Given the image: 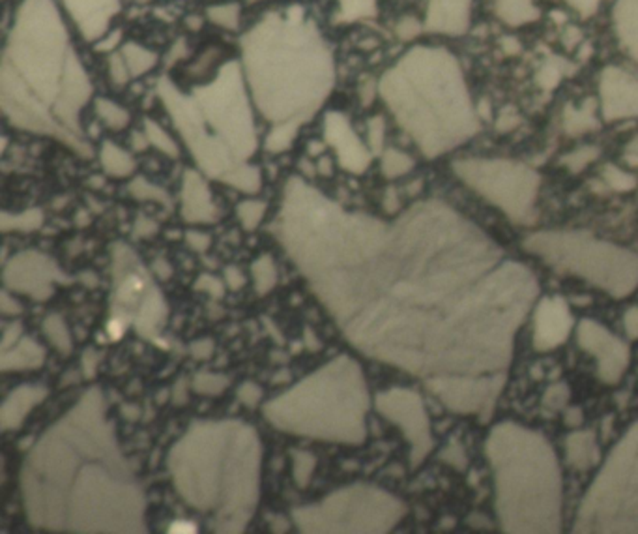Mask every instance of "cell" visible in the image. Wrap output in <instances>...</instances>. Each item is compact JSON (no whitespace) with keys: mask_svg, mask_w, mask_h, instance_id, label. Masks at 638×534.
<instances>
[{"mask_svg":"<svg viewBox=\"0 0 638 534\" xmlns=\"http://www.w3.org/2000/svg\"><path fill=\"white\" fill-rule=\"evenodd\" d=\"M380 92L429 158L457 148L479 130L461 64L444 47L410 49L384 75Z\"/></svg>","mask_w":638,"mask_h":534,"instance_id":"obj_2","label":"cell"},{"mask_svg":"<svg viewBox=\"0 0 638 534\" xmlns=\"http://www.w3.org/2000/svg\"><path fill=\"white\" fill-rule=\"evenodd\" d=\"M627 158H636L638 161V137H634L627 146Z\"/></svg>","mask_w":638,"mask_h":534,"instance_id":"obj_31","label":"cell"},{"mask_svg":"<svg viewBox=\"0 0 638 534\" xmlns=\"http://www.w3.org/2000/svg\"><path fill=\"white\" fill-rule=\"evenodd\" d=\"M472 0H429L425 28L434 35L459 36L468 30Z\"/></svg>","mask_w":638,"mask_h":534,"instance_id":"obj_12","label":"cell"},{"mask_svg":"<svg viewBox=\"0 0 638 534\" xmlns=\"http://www.w3.org/2000/svg\"><path fill=\"white\" fill-rule=\"evenodd\" d=\"M498 18L511 27H523L540 20V8L533 0H496Z\"/></svg>","mask_w":638,"mask_h":534,"instance_id":"obj_16","label":"cell"},{"mask_svg":"<svg viewBox=\"0 0 638 534\" xmlns=\"http://www.w3.org/2000/svg\"><path fill=\"white\" fill-rule=\"evenodd\" d=\"M565 60L562 59H556V57H550L543 66L540 74H537V82L545 89V90H550L554 89L560 82V79L564 77L565 74Z\"/></svg>","mask_w":638,"mask_h":534,"instance_id":"obj_19","label":"cell"},{"mask_svg":"<svg viewBox=\"0 0 638 534\" xmlns=\"http://www.w3.org/2000/svg\"><path fill=\"white\" fill-rule=\"evenodd\" d=\"M414 161L402 153H397V150H388L384 156V171L388 177H401L405 175L407 171L412 169Z\"/></svg>","mask_w":638,"mask_h":534,"instance_id":"obj_22","label":"cell"},{"mask_svg":"<svg viewBox=\"0 0 638 534\" xmlns=\"http://www.w3.org/2000/svg\"><path fill=\"white\" fill-rule=\"evenodd\" d=\"M573 325V315L564 298H543L533 311V347L537 350L556 349L569 338Z\"/></svg>","mask_w":638,"mask_h":534,"instance_id":"obj_11","label":"cell"},{"mask_svg":"<svg viewBox=\"0 0 638 534\" xmlns=\"http://www.w3.org/2000/svg\"><path fill=\"white\" fill-rule=\"evenodd\" d=\"M565 131L571 136H580V133L592 131L599 126L595 114H594V102H586L582 107H567L564 116Z\"/></svg>","mask_w":638,"mask_h":534,"instance_id":"obj_17","label":"cell"},{"mask_svg":"<svg viewBox=\"0 0 638 534\" xmlns=\"http://www.w3.org/2000/svg\"><path fill=\"white\" fill-rule=\"evenodd\" d=\"M569 399V392L564 385H556L552 387L547 396H545V404L550 407V409H564V405L567 404Z\"/></svg>","mask_w":638,"mask_h":534,"instance_id":"obj_25","label":"cell"},{"mask_svg":"<svg viewBox=\"0 0 638 534\" xmlns=\"http://www.w3.org/2000/svg\"><path fill=\"white\" fill-rule=\"evenodd\" d=\"M380 411L405 429L414 446V463L422 461L432 446L422 399L410 390H392V394L380 397Z\"/></svg>","mask_w":638,"mask_h":534,"instance_id":"obj_9","label":"cell"},{"mask_svg":"<svg viewBox=\"0 0 638 534\" xmlns=\"http://www.w3.org/2000/svg\"><path fill=\"white\" fill-rule=\"evenodd\" d=\"M494 473L496 512L508 532H558L562 473L550 443L540 431L502 422L486 439Z\"/></svg>","mask_w":638,"mask_h":534,"instance_id":"obj_3","label":"cell"},{"mask_svg":"<svg viewBox=\"0 0 638 534\" xmlns=\"http://www.w3.org/2000/svg\"><path fill=\"white\" fill-rule=\"evenodd\" d=\"M453 171L510 220L518 224L530 220L541 185L532 167L500 158H470L453 163Z\"/></svg>","mask_w":638,"mask_h":534,"instance_id":"obj_6","label":"cell"},{"mask_svg":"<svg viewBox=\"0 0 638 534\" xmlns=\"http://www.w3.org/2000/svg\"><path fill=\"white\" fill-rule=\"evenodd\" d=\"M604 182L614 192H631L636 186V178L626 171H621L616 165H607L604 169Z\"/></svg>","mask_w":638,"mask_h":534,"instance_id":"obj_21","label":"cell"},{"mask_svg":"<svg viewBox=\"0 0 638 534\" xmlns=\"http://www.w3.org/2000/svg\"><path fill=\"white\" fill-rule=\"evenodd\" d=\"M326 220L289 246L358 349L427 381L503 373L540 291L528 266L440 201Z\"/></svg>","mask_w":638,"mask_h":534,"instance_id":"obj_1","label":"cell"},{"mask_svg":"<svg viewBox=\"0 0 638 534\" xmlns=\"http://www.w3.org/2000/svg\"><path fill=\"white\" fill-rule=\"evenodd\" d=\"M626 332L631 338H638V308H631L626 313Z\"/></svg>","mask_w":638,"mask_h":534,"instance_id":"obj_29","label":"cell"},{"mask_svg":"<svg viewBox=\"0 0 638 534\" xmlns=\"http://www.w3.org/2000/svg\"><path fill=\"white\" fill-rule=\"evenodd\" d=\"M575 532H638V422L612 448L586 491Z\"/></svg>","mask_w":638,"mask_h":534,"instance_id":"obj_5","label":"cell"},{"mask_svg":"<svg viewBox=\"0 0 638 534\" xmlns=\"http://www.w3.org/2000/svg\"><path fill=\"white\" fill-rule=\"evenodd\" d=\"M419 32H422V25H419L414 18H405L397 25V35L402 40H412L419 35Z\"/></svg>","mask_w":638,"mask_h":534,"instance_id":"obj_26","label":"cell"},{"mask_svg":"<svg viewBox=\"0 0 638 534\" xmlns=\"http://www.w3.org/2000/svg\"><path fill=\"white\" fill-rule=\"evenodd\" d=\"M565 3L582 15H592L599 6V0H565Z\"/></svg>","mask_w":638,"mask_h":534,"instance_id":"obj_28","label":"cell"},{"mask_svg":"<svg viewBox=\"0 0 638 534\" xmlns=\"http://www.w3.org/2000/svg\"><path fill=\"white\" fill-rule=\"evenodd\" d=\"M122 55L129 66L131 75H136V77L146 74L150 68H154V64L158 60L156 53L148 51V49H143L139 45H133V43H128L122 47Z\"/></svg>","mask_w":638,"mask_h":534,"instance_id":"obj_18","label":"cell"},{"mask_svg":"<svg viewBox=\"0 0 638 534\" xmlns=\"http://www.w3.org/2000/svg\"><path fill=\"white\" fill-rule=\"evenodd\" d=\"M171 532H197V525L190 522H176L171 525Z\"/></svg>","mask_w":638,"mask_h":534,"instance_id":"obj_30","label":"cell"},{"mask_svg":"<svg viewBox=\"0 0 638 534\" xmlns=\"http://www.w3.org/2000/svg\"><path fill=\"white\" fill-rule=\"evenodd\" d=\"M517 124H518V114H517V111H513L511 107L503 109V113L500 114V121H498V130H500V131H510V130H513Z\"/></svg>","mask_w":638,"mask_h":534,"instance_id":"obj_27","label":"cell"},{"mask_svg":"<svg viewBox=\"0 0 638 534\" xmlns=\"http://www.w3.org/2000/svg\"><path fill=\"white\" fill-rule=\"evenodd\" d=\"M429 389L440 402L455 412L489 414L503 387V375L489 377H439L427 381Z\"/></svg>","mask_w":638,"mask_h":534,"instance_id":"obj_7","label":"cell"},{"mask_svg":"<svg viewBox=\"0 0 638 534\" xmlns=\"http://www.w3.org/2000/svg\"><path fill=\"white\" fill-rule=\"evenodd\" d=\"M580 347L597 358L601 381L616 385L629 365V347L595 321L582 319L577 328Z\"/></svg>","mask_w":638,"mask_h":534,"instance_id":"obj_8","label":"cell"},{"mask_svg":"<svg viewBox=\"0 0 638 534\" xmlns=\"http://www.w3.org/2000/svg\"><path fill=\"white\" fill-rule=\"evenodd\" d=\"M97 113L102 119L109 124V126H114V128H122L126 122H128V113L121 107L116 106L113 102H109V99H97Z\"/></svg>","mask_w":638,"mask_h":534,"instance_id":"obj_23","label":"cell"},{"mask_svg":"<svg viewBox=\"0 0 638 534\" xmlns=\"http://www.w3.org/2000/svg\"><path fill=\"white\" fill-rule=\"evenodd\" d=\"M66 6L79 21V28L89 40H96L102 35L111 20V12L102 10L104 6L114 10L116 0H66ZM116 12V10H114Z\"/></svg>","mask_w":638,"mask_h":534,"instance_id":"obj_13","label":"cell"},{"mask_svg":"<svg viewBox=\"0 0 638 534\" xmlns=\"http://www.w3.org/2000/svg\"><path fill=\"white\" fill-rule=\"evenodd\" d=\"M599 156V148L595 146H582L579 150L564 156L562 163L567 167L571 173H580L587 163H592Z\"/></svg>","mask_w":638,"mask_h":534,"instance_id":"obj_20","label":"cell"},{"mask_svg":"<svg viewBox=\"0 0 638 534\" xmlns=\"http://www.w3.org/2000/svg\"><path fill=\"white\" fill-rule=\"evenodd\" d=\"M567 459L577 469H590L599 461V448L595 443V436L592 431H577L567 437L565 443Z\"/></svg>","mask_w":638,"mask_h":534,"instance_id":"obj_15","label":"cell"},{"mask_svg":"<svg viewBox=\"0 0 638 534\" xmlns=\"http://www.w3.org/2000/svg\"><path fill=\"white\" fill-rule=\"evenodd\" d=\"M612 20L621 47L638 60V0H618Z\"/></svg>","mask_w":638,"mask_h":534,"instance_id":"obj_14","label":"cell"},{"mask_svg":"<svg viewBox=\"0 0 638 534\" xmlns=\"http://www.w3.org/2000/svg\"><path fill=\"white\" fill-rule=\"evenodd\" d=\"M525 249L552 269L584 278L614 298H626L638 287V254L587 232H533L525 240Z\"/></svg>","mask_w":638,"mask_h":534,"instance_id":"obj_4","label":"cell"},{"mask_svg":"<svg viewBox=\"0 0 638 534\" xmlns=\"http://www.w3.org/2000/svg\"><path fill=\"white\" fill-rule=\"evenodd\" d=\"M109 68H111V70H109V75L113 77L114 82H119V85H121V82L124 85V82L131 77L129 66H128V62H126V59H124L122 53H113V55H111V59H109Z\"/></svg>","mask_w":638,"mask_h":534,"instance_id":"obj_24","label":"cell"},{"mask_svg":"<svg viewBox=\"0 0 638 534\" xmlns=\"http://www.w3.org/2000/svg\"><path fill=\"white\" fill-rule=\"evenodd\" d=\"M603 116L607 121H624L638 116V79L626 70L611 66L599 81Z\"/></svg>","mask_w":638,"mask_h":534,"instance_id":"obj_10","label":"cell"}]
</instances>
